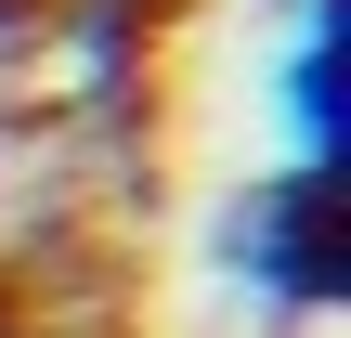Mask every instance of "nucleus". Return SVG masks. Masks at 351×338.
Listing matches in <instances>:
<instances>
[{
    "instance_id": "obj_1",
    "label": "nucleus",
    "mask_w": 351,
    "mask_h": 338,
    "mask_svg": "<svg viewBox=\"0 0 351 338\" xmlns=\"http://www.w3.org/2000/svg\"><path fill=\"white\" fill-rule=\"evenodd\" d=\"M221 274L274 313V326H326L351 300V195L339 169H274L221 208Z\"/></svg>"
},
{
    "instance_id": "obj_2",
    "label": "nucleus",
    "mask_w": 351,
    "mask_h": 338,
    "mask_svg": "<svg viewBox=\"0 0 351 338\" xmlns=\"http://www.w3.org/2000/svg\"><path fill=\"white\" fill-rule=\"evenodd\" d=\"M339 52H351V0H300V13H287V65H274L287 169H351V91H339Z\"/></svg>"
}]
</instances>
